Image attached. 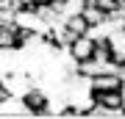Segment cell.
Masks as SVG:
<instances>
[{
	"instance_id": "1",
	"label": "cell",
	"mask_w": 125,
	"mask_h": 119,
	"mask_svg": "<svg viewBox=\"0 0 125 119\" xmlns=\"http://www.w3.org/2000/svg\"><path fill=\"white\" fill-rule=\"evenodd\" d=\"M22 100H25V105L31 108V114H33V116H50V114H47V108H50V97H47L45 89L33 86Z\"/></svg>"
},
{
	"instance_id": "2",
	"label": "cell",
	"mask_w": 125,
	"mask_h": 119,
	"mask_svg": "<svg viewBox=\"0 0 125 119\" xmlns=\"http://www.w3.org/2000/svg\"><path fill=\"white\" fill-rule=\"evenodd\" d=\"M94 44H97V39H94L92 33H83V36H78L67 50H70V55L75 58V61H86V58H94Z\"/></svg>"
},
{
	"instance_id": "3",
	"label": "cell",
	"mask_w": 125,
	"mask_h": 119,
	"mask_svg": "<svg viewBox=\"0 0 125 119\" xmlns=\"http://www.w3.org/2000/svg\"><path fill=\"white\" fill-rule=\"evenodd\" d=\"M94 102L103 108H111V111H122L125 100H122V89H106V92H92Z\"/></svg>"
},
{
	"instance_id": "4",
	"label": "cell",
	"mask_w": 125,
	"mask_h": 119,
	"mask_svg": "<svg viewBox=\"0 0 125 119\" xmlns=\"http://www.w3.org/2000/svg\"><path fill=\"white\" fill-rule=\"evenodd\" d=\"M106 89H122V78L117 72H100L92 78V92H106Z\"/></svg>"
},
{
	"instance_id": "5",
	"label": "cell",
	"mask_w": 125,
	"mask_h": 119,
	"mask_svg": "<svg viewBox=\"0 0 125 119\" xmlns=\"http://www.w3.org/2000/svg\"><path fill=\"white\" fill-rule=\"evenodd\" d=\"M108 44H111V55L114 61H125V28L108 33Z\"/></svg>"
},
{
	"instance_id": "6",
	"label": "cell",
	"mask_w": 125,
	"mask_h": 119,
	"mask_svg": "<svg viewBox=\"0 0 125 119\" xmlns=\"http://www.w3.org/2000/svg\"><path fill=\"white\" fill-rule=\"evenodd\" d=\"M64 25H67V31H72L75 36H83V33L92 31V25L86 22L83 14H72V17H67V19H64Z\"/></svg>"
},
{
	"instance_id": "7",
	"label": "cell",
	"mask_w": 125,
	"mask_h": 119,
	"mask_svg": "<svg viewBox=\"0 0 125 119\" xmlns=\"http://www.w3.org/2000/svg\"><path fill=\"white\" fill-rule=\"evenodd\" d=\"M81 14H83V17H86V22H89L92 28H97V25H103V22L108 19V14L103 11V9H100L97 3H89V6H86L83 11H81Z\"/></svg>"
},
{
	"instance_id": "8",
	"label": "cell",
	"mask_w": 125,
	"mask_h": 119,
	"mask_svg": "<svg viewBox=\"0 0 125 119\" xmlns=\"http://www.w3.org/2000/svg\"><path fill=\"white\" fill-rule=\"evenodd\" d=\"M0 47H14V50L20 47V42H17V28H3V25H0Z\"/></svg>"
},
{
	"instance_id": "9",
	"label": "cell",
	"mask_w": 125,
	"mask_h": 119,
	"mask_svg": "<svg viewBox=\"0 0 125 119\" xmlns=\"http://www.w3.org/2000/svg\"><path fill=\"white\" fill-rule=\"evenodd\" d=\"M117 75H120L122 83H125V61H117Z\"/></svg>"
},
{
	"instance_id": "10",
	"label": "cell",
	"mask_w": 125,
	"mask_h": 119,
	"mask_svg": "<svg viewBox=\"0 0 125 119\" xmlns=\"http://www.w3.org/2000/svg\"><path fill=\"white\" fill-rule=\"evenodd\" d=\"M31 9H36V6H45V3H53V0H25Z\"/></svg>"
},
{
	"instance_id": "11",
	"label": "cell",
	"mask_w": 125,
	"mask_h": 119,
	"mask_svg": "<svg viewBox=\"0 0 125 119\" xmlns=\"http://www.w3.org/2000/svg\"><path fill=\"white\" fill-rule=\"evenodd\" d=\"M122 100H125V83H122Z\"/></svg>"
},
{
	"instance_id": "12",
	"label": "cell",
	"mask_w": 125,
	"mask_h": 119,
	"mask_svg": "<svg viewBox=\"0 0 125 119\" xmlns=\"http://www.w3.org/2000/svg\"><path fill=\"white\" fill-rule=\"evenodd\" d=\"M122 6H125V0H122Z\"/></svg>"
}]
</instances>
